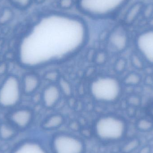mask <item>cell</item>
Returning <instances> with one entry per match:
<instances>
[{"label": "cell", "mask_w": 153, "mask_h": 153, "mask_svg": "<svg viewBox=\"0 0 153 153\" xmlns=\"http://www.w3.org/2000/svg\"><path fill=\"white\" fill-rule=\"evenodd\" d=\"M129 0H78L77 6L85 14L97 18L110 17L117 13Z\"/></svg>", "instance_id": "obj_1"}, {"label": "cell", "mask_w": 153, "mask_h": 153, "mask_svg": "<svg viewBox=\"0 0 153 153\" xmlns=\"http://www.w3.org/2000/svg\"><path fill=\"white\" fill-rule=\"evenodd\" d=\"M126 126L125 121L114 116H106L98 120L94 126L95 135L104 142L119 141L125 136Z\"/></svg>", "instance_id": "obj_2"}, {"label": "cell", "mask_w": 153, "mask_h": 153, "mask_svg": "<svg viewBox=\"0 0 153 153\" xmlns=\"http://www.w3.org/2000/svg\"><path fill=\"white\" fill-rule=\"evenodd\" d=\"M91 92L94 97L99 100L112 102L119 96L121 86L119 81L113 77H102L92 83Z\"/></svg>", "instance_id": "obj_3"}, {"label": "cell", "mask_w": 153, "mask_h": 153, "mask_svg": "<svg viewBox=\"0 0 153 153\" xmlns=\"http://www.w3.org/2000/svg\"><path fill=\"white\" fill-rule=\"evenodd\" d=\"M85 149L82 140L72 134H56L51 141L52 153H83Z\"/></svg>", "instance_id": "obj_4"}, {"label": "cell", "mask_w": 153, "mask_h": 153, "mask_svg": "<svg viewBox=\"0 0 153 153\" xmlns=\"http://www.w3.org/2000/svg\"><path fill=\"white\" fill-rule=\"evenodd\" d=\"M22 90L17 77L8 76L0 87V105L4 108L15 106L19 101Z\"/></svg>", "instance_id": "obj_5"}, {"label": "cell", "mask_w": 153, "mask_h": 153, "mask_svg": "<svg viewBox=\"0 0 153 153\" xmlns=\"http://www.w3.org/2000/svg\"><path fill=\"white\" fill-rule=\"evenodd\" d=\"M136 46L146 62L153 64V29L146 30L138 34L136 39Z\"/></svg>", "instance_id": "obj_6"}, {"label": "cell", "mask_w": 153, "mask_h": 153, "mask_svg": "<svg viewBox=\"0 0 153 153\" xmlns=\"http://www.w3.org/2000/svg\"><path fill=\"white\" fill-rule=\"evenodd\" d=\"M109 41L115 49L118 51H122L128 44V36L123 29L118 28L111 34Z\"/></svg>", "instance_id": "obj_7"}, {"label": "cell", "mask_w": 153, "mask_h": 153, "mask_svg": "<svg viewBox=\"0 0 153 153\" xmlns=\"http://www.w3.org/2000/svg\"><path fill=\"white\" fill-rule=\"evenodd\" d=\"M32 119V112L28 109H19L13 111L11 115L12 121L20 127L27 126L31 122Z\"/></svg>", "instance_id": "obj_8"}, {"label": "cell", "mask_w": 153, "mask_h": 153, "mask_svg": "<svg viewBox=\"0 0 153 153\" xmlns=\"http://www.w3.org/2000/svg\"><path fill=\"white\" fill-rule=\"evenodd\" d=\"M60 97V89L56 85H52L46 88L43 94V100L47 107H53Z\"/></svg>", "instance_id": "obj_9"}, {"label": "cell", "mask_w": 153, "mask_h": 153, "mask_svg": "<svg viewBox=\"0 0 153 153\" xmlns=\"http://www.w3.org/2000/svg\"><path fill=\"white\" fill-rule=\"evenodd\" d=\"M39 84V78L37 76L33 74H28L22 79V89L25 93L30 94L36 91Z\"/></svg>", "instance_id": "obj_10"}, {"label": "cell", "mask_w": 153, "mask_h": 153, "mask_svg": "<svg viewBox=\"0 0 153 153\" xmlns=\"http://www.w3.org/2000/svg\"><path fill=\"white\" fill-rule=\"evenodd\" d=\"M14 153H48L44 146L38 143H27L20 146Z\"/></svg>", "instance_id": "obj_11"}, {"label": "cell", "mask_w": 153, "mask_h": 153, "mask_svg": "<svg viewBox=\"0 0 153 153\" xmlns=\"http://www.w3.org/2000/svg\"><path fill=\"white\" fill-rule=\"evenodd\" d=\"M143 5L142 3L137 2L134 4L128 10L126 15L125 19L128 23L134 22L139 17L143 10Z\"/></svg>", "instance_id": "obj_12"}, {"label": "cell", "mask_w": 153, "mask_h": 153, "mask_svg": "<svg viewBox=\"0 0 153 153\" xmlns=\"http://www.w3.org/2000/svg\"><path fill=\"white\" fill-rule=\"evenodd\" d=\"M64 122L62 116L54 115L46 120L44 124V127L47 130H54L61 127Z\"/></svg>", "instance_id": "obj_13"}, {"label": "cell", "mask_w": 153, "mask_h": 153, "mask_svg": "<svg viewBox=\"0 0 153 153\" xmlns=\"http://www.w3.org/2000/svg\"><path fill=\"white\" fill-rule=\"evenodd\" d=\"M10 3L15 8L20 10L27 9L32 4L33 0H9Z\"/></svg>", "instance_id": "obj_14"}, {"label": "cell", "mask_w": 153, "mask_h": 153, "mask_svg": "<svg viewBox=\"0 0 153 153\" xmlns=\"http://www.w3.org/2000/svg\"><path fill=\"white\" fill-rule=\"evenodd\" d=\"M13 17V12L9 8L4 9L0 13V24L3 25L10 22Z\"/></svg>", "instance_id": "obj_15"}, {"label": "cell", "mask_w": 153, "mask_h": 153, "mask_svg": "<svg viewBox=\"0 0 153 153\" xmlns=\"http://www.w3.org/2000/svg\"><path fill=\"white\" fill-rule=\"evenodd\" d=\"M14 132L13 128L8 125L3 124L0 127V135L4 139H8L13 136Z\"/></svg>", "instance_id": "obj_16"}, {"label": "cell", "mask_w": 153, "mask_h": 153, "mask_svg": "<svg viewBox=\"0 0 153 153\" xmlns=\"http://www.w3.org/2000/svg\"><path fill=\"white\" fill-rule=\"evenodd\" d=\"M140 77L139 75L135 74H131L126 77L125 82L126 83L131 85L138 84L140 82Z\"/></svg>", "instance_id": "obj_17"}, {"label": "cell", "mask_w": 153, "mask_h": 153, "mask_svg": "<svg viewBox=\"0 0 153 153\" xmlns=\"http://www.w3.org/2000/svg\"><path fill=\"white\" fill-rule=\"evenodd\" d=\"M60 88L63 92L66 95H71V88L70 84L66 80L61 79L60 81Z\"/></svg>", "instance_id": "obj_18"}, {"label": "cell", "mask_w": 153, "mask_h": 153, "mask_svg": "<svg viewBox=\"0 0 153 153\" xmlns=\"http://www.w3.org/2000/svg\"><path fill=\"white\" fill-rule=\"evenodd\" d=\"M61 4L62 7L68 8L71 6L73 4V0H62Z\"/></svg>", "instance_id": "obj_19"}, {"label": "cell", "mask_w": 153, "mask_h": 153, "mask_svg": "<svg viewBox=\"0 0 153 153\" xmlns=\"http://www.w3.org/2000/svg\"><path fill=\"white\" fill-rule=\"evenodd\" d=\"M125 67V62L123 60H120L117 64L116 67L117 70L119 71H122Z\"/></svg>", "instance_id": "obj_20"}, {"label": "cell", "mask_w": 153, "mask_h": 153, "mask_svg": "<svg viewBox=\"0 0 153 153\" xmlns=\"http://www.w3.org/2000/svg\"><path fill=\"white\" fill-rule=\"evenodd\" d=\"M7 70V64L5 63L0 64V76L5 73Z\"/></svg>", "instance_id": "obj_21"}, {"label": "cell", "mask_w": 153, "mask_h": 153, "mask_svg": "<svg viewBox=\"0 0 153 153\" xmlns=\"http://www.w3.org/2000/svg\"><path fill=\"white\" fill-rule=\"evenodd\" d=\"M57 74L56 73H51L48 74L47 77H48V79L49 80H54V79H56L57 77Z\"/></svg>", "instance_id": "obj_22"}, {"label": "cell", "mask_w": 153, "mask_h": 153, "mask_svg": "<svg viewBox=\"0 0 153 153\" xmlns=\"http://www.w3.org/2000/svg\"><path fill=\"white\" fill-rule=\"evenodd\" d=\"M105 56L103 53H100L99 54L97 58L98 62L100 63L103 62L105 60Z\"/></svg>", "instance_id": "obj_23"}, {"label": "cell", "mask_w": 153, "mask_h": 153, "mask_svg": "<svg viewBox=\"0 0 153 153\" xmlns=\"http://www.w3.org/2000/svg\"><path fill=\"white\" fill-rule=\"evenodd\" d=\"M152 111V114L153 115V107L152 108V111Z\"/></svg>", "instance_id": "obj_24"}, {"label": "cell", "mask_w": 153, "mask_h": 153, "mask_svg": "<svg viewBox=\"0 0 153 153\" xmlns=\"http://www.w3.org/2000/svg\"><path fill=\"white\" fill-rule=\"evenodd\" d=\"M1 0H0V2H1Z\"/></svg>", "instance_id": "obj_25"}]
</instances>
